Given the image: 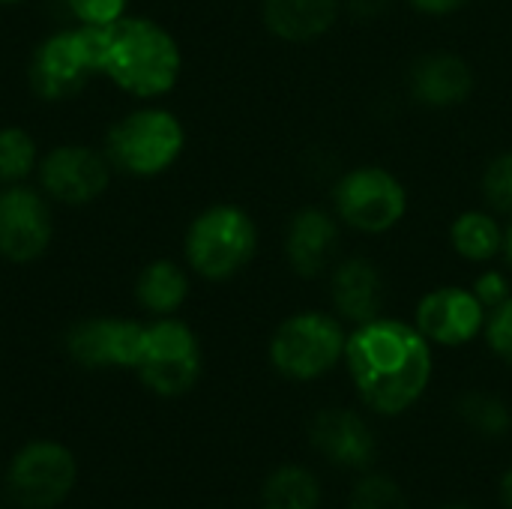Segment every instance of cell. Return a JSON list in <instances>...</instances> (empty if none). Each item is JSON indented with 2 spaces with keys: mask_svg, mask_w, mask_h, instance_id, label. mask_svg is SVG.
<instances>
[{
  "mask_svg": "<svg viewBox=\"0 0 512 509\" xmlns=\"http://www.w3.org/2000/svg\"><path fill=\"white\" fill-rule=\"evenodd\" d=\"M348 509H411L405 489L378 471H363L357 486L351 489Z\"/></svg>",
  "mask_w": 512,
  "mask_h": 509,
  "instance_id": "cb8c5ba5",
  "label": "cell"
},
{
  "mask_svg": "<svg viewBox=\"0 0 512 509\" xmlns=\"http://www.w3.org/2000/svg\"><path fill=\"white\" fill-rule=\"evenodd\" d=\"M39 147L33 135L21 126H3L0 129V183H24L39 168Z\"/></svg>",
  "mask_w": 512,
  "mask_h": 509,
  "instance_id": "603a6c76",
  "label": "cell"
},
{
  "mask_svg": "<svg viewBox=\"0 0 512 509\" xmlns=\"http://www.w3.org/2000/svg\"><path fill=\"white\" fill-rule=\"evenodd\" d=\"M330 303H333V315H339L348 327L384 315L387 282L381 267L366 255L339 258L330 267Z\"/></svg>",
  "mask_w": 512,
  "mask_h": 509,
  "instance_id": "e0dca14e",
  "label": "cell"
},
{
  "mask_svg": "<svg viewBox=\"0 0 512 509\" xmlns=\"http://www.w3.org/2000/svg\"><path fill=\"white\" fill-rule=\"evenodd\" d=\"M441 509H471V507H465V504H450V507H441Z\"/></svg>",
  "mask_w": 512,
  "mask_h": 509,
  "instance_id": "d6a6232c",
  "label": "cell"
},
{
  "mask_svg": "<svg viewBox=\"0 0 512 509\" xmlns=\"http://www.w3.org/2000/svg\"><path fill=\"white\" fill-rule=\"evenodd\" d=\"M75 486L78 459L63 441L54 438H33L21 444L3 471V492L12 509L63 507Z\"/></svg>",
  "mask_w": 512,
  "mask_h": 509,
  "instance_id": "8992f818",
  "label": "cell"
},
{
  "mask_svg": "<svg viewBox=\"0 0 512 509\" xmlns=\"http://www.w3.org/2000/svg\"><path fill=\"white\" fill-rule=\"evenodd\" d=\"M264 509H318L321 480L306 465H282L264 480Z\"/></svg>",
  "mask_w": 512,
  "mask_h": 509,
  "instance_id": "44dd1931",
  "label": "cell"
},
{
  "mask_svg": "<svg viewBox=\"0 0 512 509\" xmlns=\"http://www.w3.org/2000/svg\"><path fill=\"white\" fill-rule=\"evenodd\" d=\"M348 324L321 309H303L276 324L267 342V360L291 384H312L345 363Z\"/></svg>",
  "mask_w": 512,
  "mask_h": 509,
  "instance_id": "277c9868",
  "label": "cell"
},
{
  "mask_svg": "<svg viewBox=\"0 0 512 509\" xmlns=\"http://www.w3.org/2000/svg\"><path fill=\"white\" fill-rule=\"evenodd\" d=\"M486 321L489 309L465 285L429 288L414 309V324L432 348H465L483 339Z\"/></svg>",
  "mask_w": 512,
  "mask_h": 509,
  "instance_id": "7c38bea8",
  "label": "cell"
},
{
  "mask_svg": "<svg viewBox=\"0 0 512 509\" xmlns=\"http://www.w3.org/2000/svg\"><path fill=\"white\" fill-rule=\"evenodd\" d=\"M258 225L240 204H210L186 228V267L207 282H228L240 276L258 255Z\"/></svg>",
  "mask_w": 512,
  "mask_h": 509,
  "instance_id": "3957f363",
  "label": "cell"
},
{
  "mask_svg": "<svg viewBox=\"0 0 512 509\" xmlns=\"http://www.w3.org/2000/svg\"><path fill=\"white\" fill-rule=\"evenodd\" d=\"M54 237L51 204L42 189L12 183L0 189V258L9 264L39 261Z\"/></svg>",
  "mask_w": 512,
  "mask_h": 509,
  "instance_id": "8fae6325",
  "label": "cell"
},
{
  "mask_svg": "<svg viewBox=\"0 0 512 509\" xmlns=\"http://www.w3.org/2000/svg\"><path fill=\"white\" fill-rule=\"evenodd\" d=\"M408 189L384 165L363 162L348 168L333 186V213L357 234L381 237L396 231L408 216Z\"/></svg>",
  "mask_w": 512,
  "mask_h": 509,
  "instance_id": "52a82bcc",
  "label": "cell"
},
{
  "mask_svg": "<svg viewBox=\"0 0 512 509\" xmlns=\"http://www.w3.org/2000/svg\"><path fill=\"white\" fill-rule=\"evenodd\" d=\"M0 509H6V507H0ZM9 509H12V507H9Z\"/></svg>",
  "mask_w": 512,
  "mask_h": 509,
  "instance_id": "e575fe53",
  "label": "cell"
},
{
  "mask_svg": "<svg viewBox=\"0 0 512 509\" xmlns=\"http://www.w3.org/2000/svg\"><path fill=\"white\" fill-rule=\"evenodd\" d=\"M183 72L180 42L168 27L144 15H123L102 27L99 75L135 99L171 93Z\"/></svg>",
  "mask_w": 512,
  "mask_h": 509,
  "instance_id": "7a4b0ae2",
  "label": "cell"
},
{
  "mask_svg": "<svg viewBox=\"0 0 512 509\" xmlns=\"http://www.w3.org/2000/svg\"><path fill=\"white\" fill-rule=\"evenodd\" d=\"M144 342V321L135 318H87L69 327L63 345L75 366L90 372H135Z\"/></svg>",
  "mask_w": 512,
  "mask_h": 509,
  "instance_id": "4fadbf2b",
  "label": "cell"
},
{
  "mask_svg": "<svg viewBox=\"0 0 512 509\" xmlns=\"http://www.w3.org/2000/svg\"><path fill=\"white\" fill-rule=\"evenodd\" d=\"M480 195L483 204L495 216H510L512 219V147L495 153L483 174H480Z\"/></svg>",
  "mask_w": 512,
  "mask_h": 509,
  "instance_id": "d4e9b609",
  "label": "cell"
},
{
  "mask_svg": "<svg viewBox=\"0 0 512 509\" xmlns=\"http://www.w3.org/2000/svg\"><path fill=\"white\" fill-rule=\"evenodd\" d=\"M405 3L426 18H450L471 6V0H405Z\"/></svg>",
  "mask_w": 512,
  "mask_h": 509,
  "instance_id": "f546056e",
  "label": "cell"
},
{
  "mask_svg": "<svg viewBox=\"0 0 512 509\" xmlns=\"http://www.w3.org/2000/svg\"><path fill=\"white\" fill-rule=\"evenodd\" d=\"M483 339H486L489 351H492L504 366H510L512 369V297L507 303H501L498 309L489 312Z\"/></svg>",
  "mask_w": 512,
  "mask_h": 509,
  "instance_id": "484cf974",
  "label": "cell"
},
{
  "mask_svg": "<svg viewBox=\"0 0 512 509\" xmlns=\"http://www.w3.org/2000/svg\"><path fill=\"white\" fill-rule=\"evenodd\" d=\"M504 261H507V267H510L512 273V219L510 225H507V231H504Z\"/></svg>",
  "mask_w": 512,
  "mask_h": 509,
  "instance_id": "1f68e13d",
  "label": "cell"
},
{
  "mask_svg": "<svg viewBox=\"0 0 512 509\" xmlns=\"http://www.w3.org/2000/svg\"><path fill=\"white\" fill-rule=\"evenodd\" d=\"M456 414L459 420L483 435V438H504L512 432V408L489 390H468L456 399Z\"/></svg>",
  "mask_w": 512,
  "mask_h": 509,
  "instance_id": "7402d4cb",
  "label": "cell"
},
{
  "mask_svg": "<svg viewBox=\"0 0 512 509\" xmlns=\"http://www.w3.org/2000/svg\"><path fill=\"white\" fill-rule=\"evenodd\" d=\"M471 291L477 294V300L492 312L498 309L501 303H507L512 297V279L507 270H498V267H486L483 273H477Z\"/></svg>",
  "mask_w": 512,
  "mask_h": 509,
  "instance_id": "83f0119b",
  "label": "cell"
},
{
  "mask_svg": "<svg viewBox=\"0 0 512 509\" xmlns=\"http://www.w3.org/2000/svg\"><path fill=\"white\" fill-rule=\"evenodd\" d=\"M504 225L489 207L462 210L447 231L450 249L465 264H492L504 255Z\"/></svg>",
  "mask_w": 512,
  "mask_h": 509,
  "instance_id": "ffe728a7",
  "label": "cell"
},
{
  "mask_svg": "<svg viewBox=\"0 0 512 509\" xmlns=\"http://www.w3.org/2000/svg\"><path fill=\"white\" fill-rule=\"evenodd\" d=\"M393 9V0H342V12L357 21H378Z\"/></svg>",
  "mask_w": 512,
  "mask_h": 509,
  "instance_id": "f1b7e54d",
  "label": "cell"
},
{
  "mask_svg": "<svg viewBox=\"0 0 512 509\" xmlns=\"http://www.w3.org/2000/svg\"><path fill=\"white\" fill-rule=\"evenodd\" d=\"M342 18V0H261V21L270 36L309 45L324 39Z\"/></svg>",
  "mask_w": 512,
  "mask_h": 509,
  "instance_id": "ac0fdd59",
  "label": "cell"
},
{
  "mask_svg": "<svg viewBox=\"0 0 512 509\" xmlns=\"http://www.w3.org/2000/svg\"><path fill=\"white\" fill-rule=\"evenodd\" d=\"M111 171L114 165L105 153L87 144H57L39 159L36 177L48 201L81 207L105 195Z\"/></svg>",
  "mask_w": 512,
  "mask_h": 509,
  "instance_id": "30bf717a",
  "label": "cell"
},
{
  "mask_svg": "<svg viewBox=\"0 0 512 509\" xmlns=\"http://www.w3.org/2000/svg\"><path fill=\"white\" fill-rule=\"evenodd\" d=\"M405 84L417 105L429 111H450L474 96L477 75L462 54L450 48H432L411 60Z\"/></svg>",
  "mask_w": 512,
  "mask_h": 509,
  "instance_id": "2e32d148",
  "label": "cell"
},
{
  "mask_svg": "<svg viewBox=\"0 0 512 509\" xmlns=\"http://www.w3.org/2000/svg\"><path fill=\"white\" fill-rule=\"evenodd\" d=\"M66 6L78 24L105 27V24H114L117 18L126 15L129 0H66Z\"/></svg>",
  "mask_w": 512,
  "mask_h": 509,
  "instance_id": "4316f807",
  "label": "cell"
},
{
  "mask_svg": "<svg viewBox=\"0 0 512 509\" xmlns=\"http://www.w3.org/2000/svg\"><path fill=\"white\" fill-rule=\"evenodd\" d=\"M345 372L360 402L378 417H402L426 396L435 348L414 321L378 315L348 330Z\"/></svg>",
  "mask_w": 512,
  "mask_h": 509,
  "instance_id": "6da1fadb",
  "label": "cell"
},
{
  "mask_svg": "<svg viewBox=\"0 0 512 509\" xmlns=\"http://www.w3.org/2000/svg\"><path fill=\"white\" fill-rule=\"evenodd\" d=\"M309 444L321 459L342 471H369L378 456V438L369 420L354 408H321L309 420Z\"/></svg>",
  "mask_w": 512,
  "mask_h": 509,
  "instance_id": "9a60e30c",
  "label": "cell"
},
{
  "mask_svg": "<svg viewBox=\"0 0 512 509\" xmlns=\"http://www.w3.org/2000/svg\"><path fill=\"white\" fill-rule=\"evenodd\" d=\"M102 27L75 24L42 39L30 60V87L45 102L75 96L90 75H99Z\"/></svg>",
  "mask_w": 512,
  "mask_h": 509,
  "instance_id": "9c48e42d",
  "label": "cell"
},
{
  "mask_svg": "<svg viewBox=\"0 0 512 509\" xmlns=\"http://www.w3.org/2000/svg\"><path fill=\"white\" fill-rule=\"evenodd\" d=\"M192 282L183 264L171 258H156L150 261L138 279H135V303L150 315V318H168L177 315L186 300H189Z\"/></svg>",
  "mask_w": 512,
  "mask_h": 509,
  "instance_id": "d6986e66",
  "label": "cell"
},
{
  "mask_svg": "<svg viewBox=\"0 0 512 509\" xmlns=\"http://www.w3.org/2000/svg\"><path fill=\"white\" fill-rule=\"evenodd\" d=\"M498 495H501V504H504V509H512V465L504 471V474H501Z\"/></svg>",
  "mask_w": 512,
  "mask_h": 509,
  "instance_id": "4dcf8cb0",
  "label": "cell"
},
{
  "mask_svg": "<svg viewBox=\"0 0 512 509\" xmlns=\"http://www.w3.org/2000/svg\"><path fill=\"white\" fill-rule=\"evenodd\" d=\"M186 150L183 120L162 105H141L123 114L105 135L108 162L129 177H159Z\"/></svg>",
  "mask_w": 512,
  "mask_h": 509,
  "instance_id": "5b68a950",
  "label": "cell"
},
{
  "mask_svg": "<svg viewBox=\"0 0 512 509\" xmlns=\"http://www.w3.org/2000/svg\"><path fill=\"white\" fill-rule=\"evenodd\" d=\"M342 222L333 210L306 204L288 216L282 252L294 276L300 279H321L339 261L342 246Z\"/></svg>",
  "mask_w": 512,
  "mask_h": 509,
  "instance_id": "5bb4252c",
  "label": "cell"
},
{
  "mask_svg": "<svg viewBox=\"0 0 512 509\" xmlns=\"http://www.w3.org/2000/svg\"><path fill=\"white\" fill-rule=\"evenodd\" d=\"M3 6H9V3H24V0H0Z\"/></svg>",
  "mask_w": 512,
  "mask_h": 509,
  "instance_id": "836d02e7",
  "label": "cell"
},
{
  "mask_svg": "<svg viewBox=\"0 0 512 509\" xmlns=\"http://www.w3.org/2000/svg\"><path fill=\"white\" fill-rule=\"evenodd\" d=\"M204 372L198 333L177 315L144 321L141 357L135 366L138 381L159 399H180L195 390Z\"/></svg>",
  "mask_w": 512,
  "mask_h": 509,
  "instance_id": "ba28073f",
  "label": "cell"
}]
</instances>
